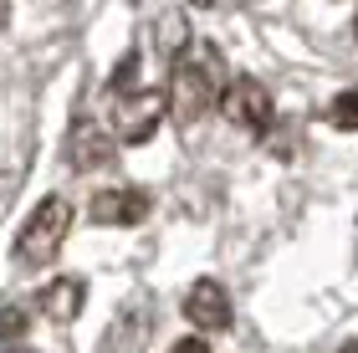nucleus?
<instances>
[{
	"mask_svg": "<svg viewBox=\"0 0 358 353\" xmlns=\"http://www.w3.org/2000/svg\"><path fill=\"white\" fill-rule=\"evenodd\" d=\"M225 57L215 46H189L185 57L169 62V113L174 123H194L225 98Z\"/></svg>",
	"mask_w": 358,
	"mask_h": 353,
	"instance_id": "obj_1",
	"label": "nucleus"
},
{
	"mask_svg": "<svg viewBox=\"0 0 358 353\" xmlns=\"http://www.w3.org/2000/svg\"><path fill=\"white\" fill-rule=\"evenodd\" d=\"M72 231V205L62 200V195H46L36 210L26 215V226L21 236H15V261L21 266H52L57 261V251H62V240H67Z\"/></svg>",
	"mask_w": 358,
	"mask_h": 353,
	"instance_id": "obj_2",
	"label": "nucleus"
},
{
	"mask_svg": "<svg viewBox=\"0 0 358 353\" xmlns=\"http://www.w3.org/2000/svg\"><path fill=\"white\" fill-rule=\"evenodd\" d=\"M169 113V92L159 87H134V92H113V128L123 143H143L154 138V128Z\"/></svg>",
	"mask_w": 358,
	"mask_h": 353,
	"instance_id": "obj_3",
	"label": "nucleus"
},
{
	"mask_svg": "<svg viewBox=\"0 0 358 353\" xmlns=\"http://www.w3.org/2000/svg\"><path fill=\"white\" fill-rule=\"evenodd\" d=\"M220 113L236 128H246L251 138H262V134H271L276 108H271V92L256 82V77H231V87H225V98H220Z\"/></svg>",
	"mask_w": 358,
	"mask_h": 353,
	"instance_id": "obj_4",
	"label": "nucleus"
},
{
	"mask_svg": "<svg viewBox=\"0 0 358 353\" xmlns=\"http://www.w3.org/2000/svg\"><path fill=\"white\" fill-rule=\"evenodd\" d=\"M87 215L97 220V226L128 231V226H138V220L149 215V195H143V189H134V185H108V189H97V195H92Z\"/></svg>",
	"mask_w": 358,
	"mask_h": 353,
	"instance_id": "obj_5",
	"label": "nucleus"
},
{
	"mask_svg": "<svg viewBox=\"0 0 358 353\" xmlns=\"http://www.w3.org/2000/svg\"><path fill=\"white\" fill-rule=\"evenodd\" d=\"M185 317H189V323L200 328V333H220V328H231V317H236V312H231V292H225L215 277H200V282H194L189 292H185Z\"/></svg>",
	"mask_w": 358,
	"mask_h": 353,
	"instance_id": "obj_6",
	"label": "nucleus"
},
{
	"mask_svg": "<svg viewBox=\"0 0 358 353\" xmlns=\"http://www.w3.org/2000/svg\"><path fill=\"white\" fill-rule=\"evenodd\" d=\"M36 308L52 317V323H72V317L83 312V282L77 277H57L52 287L36 292Z\"/></svg>",
	"mask_w": 358,
	"mask_h": 353,
	"instance_id": "obj_7",
	"label": "nucleus"
},
{
	"mask_svg": "<svg viewBox=\"0 0 358 353\" xmlns=\"http://www.w3.org/2000/svg\"><path fill=\"white\" fill-rule=\"evenodd\" d=\"M67 159H72V164L87 174V169H108V164H113V149H108V138L97 134V128H92V134H87V128H77V134H72V149H67Z\"/></svg>",
	"mask_w": 358,
	"mask_h": 353,
	"instance_id": "obj_8",
	"label": "nucleus"
},
{
	"mask_svg": "<svg viewBox=\"0 0 358 353\" xmlns=\"http://www.w3.org/2000/svg\"><path fill=\"white\" fill-rule=\"evenodd\" d=\"M328 123H333V128H358V92H343V98H333Z\"/></svg>",
	"mask_w": 358,
	"mask_h": 353,
	"instance_id": "obj_9",
	"label": "nucleus"
},
{
	"mask_svg": "<svg viewBox=\"0 0 358 353\" xmlns=\"http://www.w3.org/2000/svg\"><path fill=\"white\" fill-rule=\"evenodd\" d=\"M21 333H26V312L21 308H6V312H0V343L21 348Z\"/></svg>",
	"mask_w": 358,
	"mask_h": 353,
	"instance_id": "obj_10",
	"label": "nucleus"
},
{
	"mask_svg": "<svg viewBox=\"0 0 358 353\" xmlns=\"http://www.w3.org/2000/svg\"><path fill=\"white\" fill-rule=\"evenodd\" d=\"M169 353H210V348H205V343H200V338H185V343H174V348H169Z\"/></svg>",
	"mask_w": 358,
	"mask_h": 353,
	"instance_id": "obj_11",
	"label": "nucleus"
},
{
	"mask_svg": "<svg viewBox=\"0 0 358 353\" xmlns=\"http://www.w3.org/2000/svg\"><path fill=\"white\" fill-rule=\"evenodd\" d=\"M189 6H215V0H189Z\"/></svg>",
	"mask_w": 358,
	"mask_h": 353,
	"instance_id": "obj_12",
	"label": "nucleus"
},
{
	"mask_svg": "<svg viewBox=\"0 0 358 353\" xmlns=\"http://www.w3.org/2000/svg\"><path fill=\"white\" fill-rule=\"evenodd\" d=\"M343 353H358V348H343Z\"/></svg>",
	"mask_w": 358,
	"mask_h": 353,
	"instance_id": "obj_13",
	"label": "nucleus"
}]
</instances>
